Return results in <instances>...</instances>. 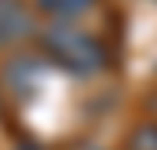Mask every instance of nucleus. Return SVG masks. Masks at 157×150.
I'll list each match as a JSON object with an SVG mask.
<instances>
[{
	"label": "nucleus",
	"mask_w": 157,
	"mask_h": 150,
	"mask_svg": "<svg viewBox=\"0 0 157 150\" xmlns=\"http://www.w3.org/2000/svg\"><path fill=\"white\" fill-rule=\"evenodd\" d=\"M95 0H37V7L51 18H73V15H84Z\"/></svg>",
	"instance_id": "3"
},
{
	"label": "nucleus",
	"mask_w": 157,
	"mask_h": 150,
	"mask_svg": "<svg viewBox=\"0 0 157 150\" xmlns=\"http://www.w3.org/2000/svg\"><path fill=\"white\" fill-rule=\"evenodd\" d=\"M40 48L55 66H62L70 73H80V77L106 66V44L99 37H91L88 30H80V26H66V22L48 26L40 33Z\"/></svg>",
	"instance_id": "1"
},
{
	"label": "nucleus",
	"mask_w": 157,
	"mask_h": 150,
	"mask_svg": "<svg viewBox=\"0 0 157 150\" xmlns=\"http://www.w3.org/2000/svg\"><path fill=\"white\" fill-rule=\"evenodd\" d=\"M132 150H157V124H143L132 132Z\"/></svg>",
	"instance_id": "4"
},
{
	"label": "nucleus",
	"mask_w": 157,
	"mask_h": 150,
	"mask_svg": "<svg viewBox=\"0 0 157 150\" xmlns=\"http://www.w3.org/2000/svg\"><path fill=\"white\" fill-rule=\"evenodd\" d=\"M33 33V11L22 0H0V48L18 44Z\"/></svg>",
	"instance_id": "2"
}]
</instances>
